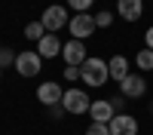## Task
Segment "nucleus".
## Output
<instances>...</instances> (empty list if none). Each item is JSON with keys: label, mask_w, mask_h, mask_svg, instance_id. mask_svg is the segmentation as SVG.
<instances>
[{"label": "nucleus", "mask_w": 153, "mask_h": 135, "mask_svg": "<svg viewBox=\"0 0 153 135\" xmlns=\"http://www.w3.org/2000/svg\"><path fill=\"white\" fill-rule=\"evenodd\" d=\"M86 135H110V126L107 123H92V126L86 129Z\"/></svg>", "instance_id": "f3484780"}, {"label": "nucleus", "mask_w": 153, "mask_h": 135, "mask_svg": "<svg viewBox=\"0 0 153 135\" xmlns=\"http://www.w3.org/2000/svg\"><path fill=\"white\" fill-rule=\"evenodd\" d=\"M61 55H65V65H74V68H80L83 61L89 58V55H86V43H83V40H68L65 49H61Z\"/></svg>", "instance_id": "0eeeda50"}, {"label": "nucleus", "mask_w": 153, "mask_h": 135, "mask_svg": "<svg viewBox=\"0 0 153 135\" xmlns=\"http://www.w3.org/2000/svg\"><path fill=\"white\" fill-rule=\"evenodd\" d=\"M40 68H43L40 52H19L16 55V71L22 74V77H37Z\"/></svg>", "instance_id": "39448f33"}, {"label": "nucleus", "mask_w": 153, "mask_h": 135, "mask_svg": "<svg viewBox=\"0 0 153 135\" xmlns=\"http://www.w3.org/2000/svg\"><path fill=\"white\" fill-rule=\"evenodd\" d=\"M12 61H16V55H12L9 49H3V46H0V68H6V65H12Z\"/></svg>", "instance_id": "6ab92c4d"}, {"label": "nucleus", "mask_w": 153, "mask_h": 135, "mask_svg": "<svg viewBox=\"0 0 153 135\" xmlns=\"http://www.w3.org/2000/svg\"><path fill=\"white\" fill-rule=\"evenodd\" d=\"M61 107H65L68 114H89L92 101H89V95L83 89H68L65 98H61Z\"/></svg>", "instance_id": "7ed1b4c3"}, {"label": "nucleus", "mask_w": 153, "mask_h": 135, "mask_svg": "<svg viewBox=\"0 0 153 135\" xmlns=\"http://www.w3.org/2000/svg\"><path fill=\"white\" fill-rule=\"evenodd\" d=\"M107 68H110V80H117V83H123L126 77H129V58L126 55H113L107 61Z\"/></svg>", "instance_id": "ddd939ff"}, {"label": "nucleus", "mask_w": 153, "mask_h": 135, "mask_svg": "<svg viewBox=\"0 0 153 135\" xmlns=\"http://www.w3.org/2000/svg\"><path fill=\"white\" fill-rule=\"evenodd\" d=\"M120 89H123V98H141L147 92V80L144 77H135V74H129L123 83H120Z\"/></svg>", "instance_id": "1a4fd4ad"}, {"label": "nucleus", "mask_w": 153, "mask_h": 135, "mask_svg": "<svg viewBox=\"0 0 153 135\" xmlns=\"http://www.w3.org/2000/svg\"><path fill=\"white\" fill-rule=\"evenodd\" d=\"M117 12L126 22H138L144 12V0H117Z\"/></svg>", "instance_id": "9d476101"}, {"label": "nucleus", "mask_w": 153, "mask_h": 135, "mask_svg": "<svg viewBox=\"0 0 153 135\" xmlns=\"http://www.w3.org/2000/svg\"><path fill=\"white\" fill-rule=\"evenodd\" d=\"M25 37H28V40H37V43H40L43 37H46V28H43V22H31L28 28H25Z\"/></svg>", "instance_id": "4468645a"}, {"label": "nucleus", "mask_w": 153, "mask_h": 135, "mask_svg": "<svg viewBox=\"0 0 153 135\" xmlns=\"http://www.w3.org/2000/svg\"><path fill=\"white\" fill-rule=\"evenodd\" d=\"M110 135H138V120L129 114H117L110 120Z\"/></svg>", "instance_id": "6e6552de"}, {"label": "nucleus", "mask_w": 153, "mask_h": 135, "mask_svg": "<svg viewBox=\"0 0 153 135\" xmlns=\"http://www.w3.org/2000/svg\"><path fill=\"white\" fill-rule=\"evenodd\" d=\"M144 43H147V49H153V28L144 34Z\"/></svg>", "instance_id": "412c9836"}, {"label": "nucleus", "mask_w": 153, "mask_h": 135, "mask_svg": "<svg viewBox=\"0 0 153 135\" xmlns=\"http://www.w3.org/2000/svg\"><path fill=\"white\" fill-rule=\"evenodd\" d=\"M113 110H117V107L101 98V101H92V107H89V117H92V123H107V126H110V120L117 117Z\"/></svg>", "instance_id": "9b49d317"}, {"label": "nucleus", "mask_w": 153, "mask_h": 135, "mask_svg": "<svg viewBox=\"0 0 153 135\" xmlns=\"http://www.w3.org/2000/svg\"><path fill=\"white\" fill-rule=\"evenodd\" d=\"M65 80H68V83H71V80H80V68L68 65V68H65Z\"/></svg>", "instance_id": "aec40b11"}, {"label": "nucleus", "mask_w": 153, "mask_h": 135, "mask_svg": "<svg viewBox=\"0 0 153 135\" xmlns=\"http://www.w3.org/2000/svg\"><path fill=\"white\" fill-rule=\"evenodd\" d=\"M80 80L86 86H104L110 80V68H107V61L104 58H86L83 65H80Z\"/></svg>", "instance_id": "f257e3e1"}, {"label": "nucleus", "mask_w": 153, "mask_h": 135, "mask_svg": "<svg viewBox=\"0 0 153 135\" xmlns=\"http://www.w3.org/2000/svg\"><path fill=\"white\" fill-rule=\"evenodd\" d=\"M92 3H95V0H68V6H71V9H76V12H86Z\"/></svg>", "instance_id": "a211bd4d"}, {"label": "nucleus", "mask_w": 153, "mask_h": 135, "mask_svg": "<svg viewBox=\"0 0 153 135\" xmlns=\"http://www.w3.org/2000/svg\"><path fill=\"white\" fill-rule=\"evenodd\" d=\"M95 25H98V28H110V25H113V12L110 9H101L95 16Z\"/></svg>", "instance_id": "dca6fc26"}, {"label": "nucleus", "mask_w": 153, "mask_h": 135, "mask_svg": "<svg viewBox=\"0 0 153 135\" xmlns=\"http://www.w3.org/2000/svg\"><path fill=\"white\" fill-rule=\"evenodd\" d=\"M61 49H65V46H61V40H58L55 34H46L43 40L37 43V52H40V58H52V55H61Z\"/></svg>", "instance_id": "f8f14e48"}, {"label": "nucleus", "mask_w": 153, "mask_h": 135, "mask_svg": "<svg viewBox=\"0 0 153 135\" xmlns=\"http://www.w3.org/2000/svg\"><path fill=\"white\" fill-rule=\"evenodd\" d=\"M61 98H65L61 83H40V86H37V101H40V104L55 107V104H61Z\"/></svg>", "instance_id": "423d86ee"}, {"label": "nucleus", "mask_w": 153, "mask_h": 135, "mask_svg": "<svg viewBox=\"0 0 153 135\" xmlns=\"http://www.w3.org/2000/svg\"><path fill=\"white\" fill-rule=\"evenodd\" d=\"M95 16H89V12H76V16L71 19V25H68V31L74 34V40H86V37H92L95 34Z\"/></svg>", "instance_id": "f03ea898"}, {"label": "nucleus", "mask_w": 153, "mask_h": 135, "mask_svg": "<svg viewBox=\"0 0 153 135\" xmlns=\"http://www.w3.org/2000/svg\"><path fill=\"white\" fill-rule=\"evenodd\" d=\"M40 22H43V28H46L49 34H55V31H61V28H65V25H71V19H68V9H61L58 3H55V6H46Z\"/></svg>", "instance_id": "20e7f679"}, {"label": "nucleus", "mask_w": 153, "mask_h": 135, "mask_svg": "<svg viewBox=\"0 0 153 135\" xmlns=\"http://www.w3.org/2000/svg\"><path fill=\"white\" fill-rule=\"evenodd\" d=\"M135 65L141 71H153V49H141V52L135 55Z\"/></svg>", "instance_id": "2eb2a0df"}, {"label": "nucleus", "mask_w": 153, "mask_h": 135, "mask_svg": "<svg viewBox=\"0 0 153 135\" xmlns=\"http://www.w3.org/2000/svg\"><path fill=\"white\" fill-rule=\"evenodd\" d=\"M150 110H153V104H150Z\"/></svg>", "instance_id": "4be33fe9"}]
</instances>
